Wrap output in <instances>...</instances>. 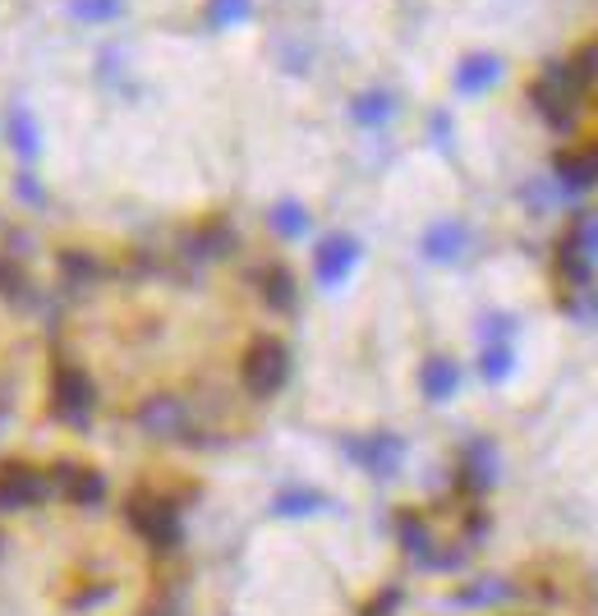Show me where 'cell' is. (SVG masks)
Masks as SVG:
<instances>
[{"mask_svg": "<svg viewBox=\"0 0 598 616\" xmlns=\"http://www.w3.org/2000/svg\"><path fill=\"white\" fill-rule=\"evenodd\" d=\"M557 170H562V185H566V189H589L594 179H598L594 152H562V157H557Z\"/></svg>", "mask_w": 598, "mask_h": 616, "instance_id": "cell-10", "label": "cell"}, {"mask_svg": "<svg viewBox=\"0 0 598 616\" xmlns=\"http://www.w3.org/2000/svg\"><path fill=\"white\" fill-rule=\"evenodd\" d=\"M69 14L74 19H88V23H101V19H116L120 14V0H69Z\"/></svg>", "mask_w": 598, "mask_h": 616, "instance_id": "cell-16", "label": "cell"}, {"mask_svg": "<svg viewBox=\"0 0 598 616\" xmlns=\"http://www.w3.org/2000/svg\"><path fill=\"white\" fill-rule=\"evenodd\" d=\"M355 258H359V244H355L350 235H331V240L318 244L314 272H318L323 286H336V280H346V272L355 267Z\"/></svg>", "mask_w": 598, "mask_h": 616, "instance_id": "cell-6", "label": "cell"}, {"mask_svg": "<svg viewBox=\"0 0 598 616\" xmlns=\"http://www.w3.org/2000/svg\"><path fill=\"white\" fill-rule=\"evenodd\" d=\"M93 405H97V392H93V377L69 364V359H61L56 373H51V409H56V419L84 428L93 419Z\"/></svg>", "mask_w": 598, "mask_h": 616, "instance_id": "cell-3", "label": "cell"}, {"mask_svg": "<svg viewBox=\"0 0 598 616\" xmlns=\"http://www.w3.org/2000/svg\"><path fill=\"white\" fill-rule=\"evenodd\" d=\"M10 143L19 147V157H23V162H33V157H37V124H33V116L23 111V107L10 111Z\"/></svg>", "mask_w": 598, "mask_h": 616, "instance_id": "cell-13", "label": "cell"}, {"mask_svg": "<svg viewBox=\"0 0 598 616\" xmlns=\"http://www.w3.org/2000/svg\"><path fill=\"white\" fill-rule=\"evenodd\" d=\"M285 373H291V354H285V345L276 337H258L249 350H244V364H240V382L244 392L268 400L272 392H281Z\"/></svg>", "mask_w": 598, "mask_h": 616, "instance_id": "cell-2", "label": "cell"}, {"mask_svg": "<svg viewBox=\"0 0 598 616\" xmlns=\"http://www.w3.org/2000/svg\"><path fill=\"white\" fill-rule=\"evenodd\" d=\"M387 116H392V97H387V92H363L355 101V120L359 124H382Z\"/></svg>", "mask_w": 598, "mask_h": 616, "instance_id": "cell-15", "label": "cell"}, {"mask_svg": "<svg viewBox=\"0 0 598 616\" xmlns=\"http://www.w3.org/2000/svg\"><path fill=\"white\" fill-rule=\"evenodd\" d=\"M0 295H29V280L14 267V258H0Z\"/></svg>", "mask_w": 598, "mask_h": 616, "instance_id": "cell-20", "label": "cell"}, {"mask_svg": "<svg viewBox=\"0 0 598 616\" xmlns=\"http://www.w3.org/2000/svg\"><path fill=\"white\" fill-rule=\"evenodd\" d=\"M272 226L281 230L285 240H295V235H304V230H308V217L295 208V202H285V208H276V212H272Z\"/></svg>", "mask_w": 598, "mask_h": 616, "instance_id": "cell-18", "label": "cell"}, {"mask_svg": "<svg viewBox=\"0 0 598 616\" xmlns=\"http://www.w3.org/2000/svg\"><path fill=\"white\" fill-rule=\"evenodd\" d=\"M401 451L405 447H401V438H392V432H378V438H369V442H350V455L363 460L373 474H392Z\"/></svg>", "mask_w": 598, "mask_h": 616, "instance_id": "cell-8", "label": "cell"}, {"mask_svg": "<svg viewBox=\"0 0 598 616\" xmlns=\"http://www.w3.org/2000/svg\"><path fill=\"white\" fill-rule=\"evenodd\" d=\"M253 280H258V295H263L276 314H291V308H295V276H291V267L268 263V267L253 272Z\"/></svg>", "mask_w": 598, "mask_h": 616, "instance_id": "cell-7", "label": "cell"}, {"mask_svg": "<svg viewBox=\"0 0 598 616\" xmlns=\"http://www.w3.org/2000/svg\"><path fill=\"white\" fill-rule=\"evenodd\" d=\"M424 244H428V258H452L460 249V226H437Z\"/></svg>", "mask_w": 598, "mask_h": 616, "instance_id": "cell-17", "label": "cell"}, {"mask_svg": "<svg viewBox=\"0 0 598 616\" xmlns=\"http://www.w3.org/2000/svg\"><path fill=\"white\" fill-rule=\"evenodd\" d=\"M479 369H483V377H488V382H502V377L511 373V350H507V345H488Z\"/></svg>", "mask_w": 598, "mask_h": 616, "instance_id": "cell-19", "label": "cell"}, {"mask_svg": "<svg viewBox=\"0 0 598 616\" xmlns=\"http://www.w3.org/2000/svg\"><path fill=\"white\" fill-rule=\"evenodd\" d=\"M253 14V0H207V23L213 29H230V23H240Z\"/></svg>", "mask_w": 598, "mask_h": 616, "instance_id": "cell-14", "label": "cell"}, {"mask_svg": "<svg viewBox=\"0 0 598 616\" xmlns=\"http://www.w3.org/2000/svg\"><path fill=\"white\" fill-rule=\"evenodd\" d=\"M498 61H492V56H470V61H465L460 69H456V88L460 92H483L492 79H498Z\"/></svg>", "mask_w": 598, "mask_h": 616, "instance_id": "cell-11", "label": "cell"}, {"mask_svg": "<svg viewBox=\"0 0 598 616\" xmlns=\"http://www.w3.org/2000/svg\"><path fill=\"white\" fill-rule=\"evenodd\" d=\"M585 244H580V226L570 230V235L557 244V276L566 280V286H585L589 280V258L580 253Z\"/></svg>", "mask_w": 598, "mask_h": 616, "instance_id": "cell-9", "label": "cell"}, {"mask_svg": "<svg viewBox=\"0 0 598 616\" xmlns=\"http://www.w3.org/2000/svg\"><path fill=\"white\" fill-rule=\"evenodd\" d=\"M314 506H318L314 493H291V497H281V502H276L281 516H304V510H314Z\"/></svg>", "mask_w": 598, "mask_h": 616, "instance_id": "cell-21", "label": "cell"}, {"mask_svg": "<svg viewBox=\"0 0 598 616\" xmlns=\"http://www.w3.org/2000/svg\"><path fill=\"white\" fill-rule=\"evenodd\" d=\"M148 616H185V598H180V594H162L157 603L148 607Z\"/></svg>", "mask_w": 598, "mask_h": 616, "instance_id": "cell-22", "label": "cell"}, {"mask_svg": "<svg viewBox=\"0 0 598 616\" xmlns=\"http://www.w3.org/2000/svg\"><path fill=\"white\" fill-rule=\"evenodd\" d=\"M56 487H51V470L42 465H0V516L6 510H23V506H33L42 497H51Z\"/></svg>", "mask_w": 598, "mask_h": 616, "instance_id": "cell-5", "label": "cell"}, {"mask_svg": "<svg viewBox=\"0 0 598 616\" xmlns=\"http://www.w3.org/2000/svg\"><path fill=\"white\" fill-rule=\"evenodd\" d=\"M129 520H134V529H139L157 552L180 548V510H175L171 497L139 493L134 502H129Z\"/></svg>", "mask_w": 598, "mask_h": 616, "instance_id": "cell-4", "label": "cell"}, {"mask_svg": "<svg viewBox=\"0 0 598 616\" xmlns=\"http://www.w3.org/2000/svg\"><path fill=\"white\" fill-rule=\"evenodd\" d=\"M456 382H460V369L452 364V359H428L424 364V392L433 400H447L456 392Z\"/></svg>", "mask_w": 598, "mask_h": 616, "instance_id": "cell-12", "label": "cell"}, {"mask_svg": "<svg viewBox=\"0 0 598 616\" xmlns=\"http://www.w3.org/2000/svg\"><path fill=\"white\" fill-rule=\"evenodd\" d=\"M530 97H534L539 116L548 120L553 130H570V124H576V111H580L585 88H580L576 74H570V65H566V61H557V65H548V69H543L539 79H534Z\"/></svg>", "mask_w": 598, "mask_h": 616, "instance_id": "cell-1", "label": "cell"}]
</instances>
